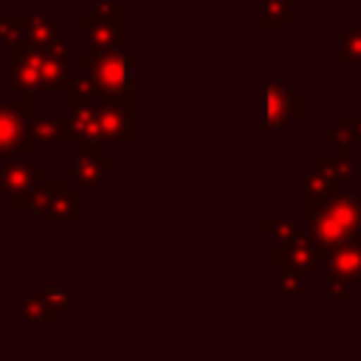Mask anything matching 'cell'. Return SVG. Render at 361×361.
<instances>
[{"mask_svg":"<svg viewBox=\"0 0 361 361\" xmlns=\"http://www.w3.org/2000/svg\"><path fill=\"white\" fill-rule=\"evenodd\" d=\"M265 127L268 130H279L285 127L290 118H296L302 113V96L299 90H290L285 82H265Z\"/></svg>","mask_w":361,"mask_h":361,"instance_id":"277c9868","label":"cell"},{"mask_svg":"<svg viewBox=\"0 0 361 361\" xmlns=\"http://www.w3.org/2000/svg\"><path fill=\"white\" fill-rule=\"evenodd\" d=\"M324 274H327V282L361 285V234L353 240H344L327 251Z\"/></svg>","mask_w":361,"mask_h":361,"instance_id":"3957f363","label":"cell"},{"mask_svg":"<svg viewBox=\"0 0 361 361\" xmlns=\"http://www.w3.org/2000/svg\"><path fill=\"white\" fill-rule=\"evenodd\" d=\"M23 149V124L14 107L0 104V152H20Z\"/></svg>","mask_w":361,"mask_h":361,"instance_id":"9c48e42d","label":"cell"},{"mask_svg":"<svg viewBox=\"0 0 361 361\" xmlns=\"http://www.w3.org/2000/svg\"><path fill=\"white\" fill-rule=\"evenodd\" d=\"M265 231H274L279 240H293V237L302 234L299 226H293V223H282V220H265Z\"/></svg>","mask_w":361,"mask_h":361,"instance_id":"ffe728a7","label":"cell"},{"mask_svg":"<svg viewBox=\"0 0 361 361\" xmlns=\"http://www.w3.org/2000/svg\"><path fill=\"white\" fill-rule=\"evenodd\" d=\"M51 214L54 217H79L82 214V206H79V197L68 195V197H59V200H51Z\"/></svg>","mask_w":361,"mask_h":361,"instance_id":"ac0fdd59","label":"cell"},{"mask_svg":"<svg viewBox=\"0 0 361 361\" xmlns=\"http://www.w3.org/2000/svg\"><path fill=\"white\" fill-rule=\"evenodd\" d=\"M262 20H265V25L285 28L288 25V0H262Z\"/></svg>","mask_w":361,"mask_h":361,"instance_id":"2e32d148","label":"cell"},{"mask_svg":"<svg viewBox=\"0 0 361 361\" xmlns=\"http://www.w3.org/2000/svg\"><path fill=\"white\" fill-rule=\"evenodd\" d=\"M87 65V76L93 79L96 87H102L104 93H127L130 85V59L116 51V48H93L85 56Z\"/></svg>","mask_w":361,"mask_h":361,"instance_id":"7a4b0ae2","label":"cell"},{"mask_svg":"<svg viewBox=\"0 0 361 361\" xmlns=\"http://www.w3.org/2000/svg\"><path fill=\"white\" fill-rule=\"evenodd\" d=\"M39 76L45 85H59L68 76V48L62 42H48L39 56Z\"/></svg>","mask_w":361,"mask_h":361,"instance_id":"ba28073f","label":"cell"},{"mask_svg":"<svg viewBox=\"0 0 361 361\" xmlns=\"http://www.w3.org/2000/svg\"><path fill=\"white\" fill-rule=\"evenodd\" d=\"M14 48H11V54H8V65H11V82H14V87H17V93L23 96L25 93V99L34 93V87L42 82V76H39V56L34 54V51H20V45L17 42H11Z\"/></svg>","mask_w":361,"mask_h":361,"instance_id":"8992f818","label":"cell"},{"mask_svg":"<svg viewBox=\"0 0 361 361\" xmlns=\"http://www.w3.org/2000/svg\"><path fill=\"white\" fill-rule=\"evenodd\" d=\"M99 113V127H102V135L107 138H121L124 135V121H127V110L110 104V102H102L96 107Z\"/></svg>","mask_w":361,"mask_h":361,"instance_id":"8fae6325","label":"cell"},{"mask_svg":"<svg viewBox=\"0 0 361 361\" xmlns=\"http://www.w3.org/2000/svg\"><path fill=\"white\" fill-rule=\"evenodd\" d=\"M327 293L330 296H347L350 293V285H344V282H327Z\"/></svg>","mask_w":361,"mask_h":361,"instance_id":"7402d4cb","label":"cell"},{"mask_svg":"<svg viewBox=\"0 0 361 361\" xmlns=\"http://www.w3.org/2000/svg\"><path fill=\"white\" fill-rule=\"evenodd\" d=\"M353 127H355V138H361V118H353Z\"/></svg>","mask_w":361,"mask_h":361,"instance_id":"603a6c76","label":"cell"},{"mask_svg":"<svg viewBox=\"0 0 361 361\" xmlns=\"http://www.w3.org/2000/svg\"><path fill=\"white\" fill-rule=\"evenodd\" d=\"M102 172H104V158L102 155H82V158H76V178L85 186H96Z\"/></svg>","mask_w":361,"mask_h":361,"instance_id":"4fadbf2b","label":"cell"},{"mask_svg":"<svg viewBox=\"0 0 361 361\" xmlns=\"http://www.w3.org/2000/svg\"><path fill=\"white\" fill-rule=\"evenodd\" d=\"M299 271H279V285H276V290H279V296H299L302 293V285H299Z\"/></svg>","mask_w":361,"mask_h":361,"instance_id":"d6986e66","label":"cell"},{"mask_svg":"<svg viewBox=\"0 0 361 361\" xmlns=\"http://www.w3.org/2000/svg\"><path fill=\"white\" fill-rule=\"evenodd\" d=\"M333 141L338 144V152L344 158H353V152H355V127H353V118H347V116L338 118V124L333 130Z\"/></svg>","mask_w":361,"mask_h":361,"instance_id":"5bb4252c","label":"cell"},{"mask_svg":"<svg viewBox=\"0 0 361 361\" xmlns=\"http://www.w3.org/2000/svg\"><path fill=\"white\" fill-rule=\"evenodd\" d=\"M313 169H316L322 178L341 183V180H338V169H336V158H327V155H316V161H313Z\"/></svg>","mask_w":361,"mask_h":361,"instance_id":"44dd1931","label":"cell"},{"mask_svg":"<svg viewBox=\"0 0 361 361\" xmlns=\"http://www.w3.org/2000/svg\"><path fill=\"white\" fill-rule=\"evenodd\" d=\"M71 133V124L59 121V118H48V121H37L34 124V135L37 138H48V141H65Z\"/></svg>","mask_w":361,"mask_h":361,"instance_id":"9a60e30c","label":"cell"},{"mask_svg":"<svg viewBox=\"0 0 361 361\" xmlns=\"http://www.w3.org/2000/svg\"><path fill=\"white\" fill-rule=\"evenodd\" d=\"M34 180H37V169L28 161H11L0 172V189L8 195L11 203H17L34 186Z\"/></svg>","mask_w":361,"mask_h":361,"instance_id":"52a82bcc","label":"cell"},{"mask_svg":"<svg viewBox=\"0 0 361 361\" xmlns=\"http://www.w3.org/2000/svg\"><path fill=\"white\" fill-rule=\"evenodd\" d=\"M338 62L341 65H361V28H347L341 34Z\"/></svg>","mask_w":361,"mask_h":361,"instance_id":"7c38bea8","label":"cell"},{"mask_svg":"<svg viewBox=\"0 0 361 361\" xmlns=\"http://www.w3.org/2000/svg\"><path fill=\"white\" fill-rule=\"evenodd\" d=\"M316 245L307 234V228H302L299 237L293 240H279L276 245V271H299V274H307L313 265H316Z\"/></svg>","mask_w":361,"mask_h":361,"instance_id":"5b68a950","label":"cell"},{"mask_svg":"<svg viewBox=\"0 0 361 361\" xmlns=\"http://www.w3.org/2000/svg\"><path fill=\"white\" fill-rule=\"evenodd\" d=\"M25 34L31 37V42H37V45H45V39L54 34V20L31 17V20H25Z\"/></svg>","mask_w":361,"mask_h":361,"instance_id":"e0dca14e","label":"cell"},{"mask_svg":"<svg viewBox=\"0 0 361 361\" xmlns=\"http://www.w3.org/2000/svg\"><path fill=\"white\" fill-rule=\"evenodd\" d=\"M85 37L90 48H110L116 42V23L102 17H85Z\"/></svg>","mask_w":361,"mask_h":361,"instance_id":"30bf717a","label":"cell"},{"mask_svg":"<svg viewBox=\"0 0 361 361\" xmlns=\"http://www.w3.org/2000/svg\"><path fill=\"white\" fill-rule=\"evenodd\" d=\"M305 228L319 251V257H327V251L344 240H353L361 234V197L336 192L324 197L313 214L305 220Z\"/></svg>","mask_w":361,"mask_h":361,"instance_id":"6da1fadb","label":"cell"}]
</instances>
